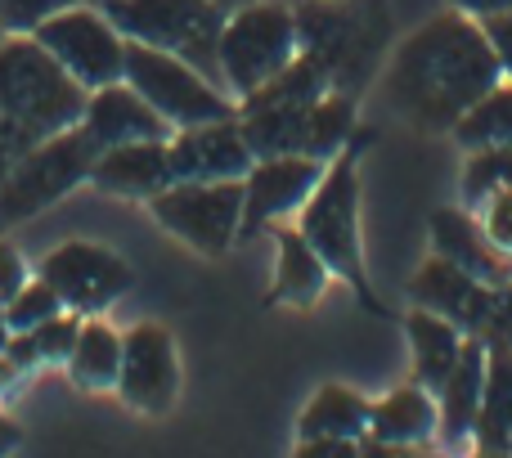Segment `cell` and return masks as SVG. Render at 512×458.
Here are the masks:
<instances>
[{"instance_id": "cell-35", "label": "cell", "mask_w": 512, "mask_h": 458, "mask_svg": "<svg viewBox=\"0 0 512 458\" xmlns=\"http://www.w3.org/2000/svg\"><path fill=\"white\" fill-rule=\"evenodd\" d=\"M27 279H32V270H27L23 252H18L14 243H5V238H0V306H5V301L14 297Z\"/></svg>"}, {"instance_id": "cell-12", "label": "cell", "mask_w": 512, "mask_h": 458, "mask_svg": "<svg viewBox=\"0 0 512 458\" xmlns=\"http://www.w3.org/2000/svg\"><path fill=\"white\" fill-rule=\"evenodd\" d=\"M45 283L63 297V306L77 310V315H99L113 301H122L131 292L135 274L113 247L104 243H86V238H68L54 252L41 256L36 265Z\"/></svg>"}, {"instance_id": "cell-7", "label": "cell", "mask_w": 512, "mask_h": 458, "mask_svg": "<svg viewBox=\"0 0 512 458\" xmlns=\"http://www.w3.org/2000/svg\"><path fill=\"white\" fill-rule=\"evenodd\" d=\"M297 14L274 0H248L234 14H225L216 63H221V86L234 95H252L265 81H274L297 59Z\"/></svg>"}, {"instance_id": "cell-28", "label": "cell", "mask_w": 512, "mask_h": 458, "mask_svg": "<svg viewBox=\"0 0 512 458\" xmlns=\"http://www.w3.org/2000/svg\"><path fill=\"white\" fill-rule=\"evenodd\" d=\"M463 149H486V144H512V86H490L468 113L454 122Z\"/></svg>"}, {"instance_id": "cell-1", "label": "cell", "mask_w": 512, "mask_h": 458, "mask_svg": "<svg viewBox=\"0 0 512 458\" xmlns=\"http://www.w3.org/2000/svg\"><path fill=\"white\" fill-rule=\"evenodd\" d=\"M499 54L486 27L468 14H436L396 50L387 95L423 131L454 126L490 86H499Z\"/></svg>"}, {"instance_id": "cell-36", "label": "cell", "mask_w": 512, "mask_h": 458, "mask_svg": "<svg viewBox=\"0 0 512 458\" xmlns=\"http://www.w3.org/2000/svg\"><path fill=\"white\" fill-rule=\"evenodd\" d=\"M481 27H486L490 45H495V54H499V68H504L508 77H512V9H504V14L481 18Z\"/></svg>"}, {"instance_id": "cell-3", "label": "cell", "mask_w": 512, "mask_h": 458, "mask_svg": "<svg viewBox=\"0 0 512 458\" xmlns=\"http://www.w3.org/2000/svg\"><path fill=\"white\" fill-rule=\"evenodd\" d=\"M360 149L364 140L342 149L333 167L319 176V185L301 203V234L319 252V261L328 265V274L351 283L355 297L364 301V310L387 315L382 301L373 297L369 279H364V256H360Z\"/></svg>"}, {"instance_id": "cell-16", "label": "cell", "mask_w": 512, "mask_h": 458, "mask_svg": "<svg viewBox=\"0 0 512 458\" xmlns=\"http://www.w3.org/2000/svg\"><path fill=\"white\" fill-rule=\"evenodd\" d=\"M81 131L99 144H135V140H171V122L126 81H108V86L90 90L86 95V113H81Z\"/></svg>"}, {"instance_id": "cell-13", "label": "cell", "mask_w": 512, "mask_h": 458, "mask_svg": "<svg viewBox=\"0 0 512 458\" xmlns=\"http://www.w3.org/2000/svg\"><path fill=\"white\" fill-rule=\"evenodd\" d=\"M117 396L140 414H167L180 391L176 342L162 324H135L122 333V369H117Z\"/></svg>"}, {"instance_id": "cell-5", "label": "cell", "mask_w": 512, "mask_h": 458, "mask_svg": "<svg viewBox=\"0 0 512 458\" xmlns=\"http://www.w3.org/2000/svg\"><path fill=\"white\" fill-rule=\"evenodd\" d=\"M99 158V144L81 126L54 131L36 140L0 180V229H14L32 216L50 212L54 203L90 180V167Z\"/></svg>"}, {"instance_id": "cell-34", "label": "cell", "mask_w": 512, "mask_h": 458, "mask_svg": "<svg viewBox=\"0 0 512 458\" xmlns=\"http://www.w3.org/2000/svg\"><path fill=\"white\" fill-rule=\"evenodd\" d=\"M41 140V135H32L27 126H18V122H9L5 113H0V180H5V171L14 167L18 158H23L32 144Z\"/></svg>"}, {"instance_id": "cell-15", "label": "cell", "mask_w": 512, "mask_h": 458, "mask_svg": "<svg viewBox=\"0 0 512 458\" xmlns=\"http://www.w3.org/2000/svg\"><path fill=\"white\" fill-rule=\"evenodd\" d=\"M167 158H171V176L176 180H243L256 162V153L243 140L239 113H234V117H216V122H203V126L171 131Z\"/></svg>"}, {"instance_id": "cell-24", "label": "cell", "mask_w": 512, "mask_h": 458, "mask_svg": "<svg viewBox=\"0 0 512 458\" xmlns=\"http://www.w3.org/2000/svg\"><path fill=\"white\" fill-rule=\"evenodd\" d=\"M405 328H409V342H414V369H418V378H423V387L441 391V382L450 378L454 360H459V351H463L459 324L423 306L405 319Z\"/></svg>"}, {"instance_id": "cell-17", "label": "cell", "mask_w": 512, "mask_h": 458, "mask_svg": "<svg viewBox=\"0 0 512 458\" xmlns=\"http://www.w3.org/2000/svg\"><path fill=\"white\" fill-rule=\"evenodd\" d=\"M409 292H414L418 306L436 310V315L454 319L459 328H472V333H486L490 310H495V292L481 279H472L463 265L445 261V256H432V261L418 270Z\"/></svg>"}, {"instance_id": "cell-39", "label": "cell", "mask_w": 512, "mask_h": 458, "mask_svg": "<svg viewBox=\"0 0 512 458\" xmlns=\"http://www.w3.org/2000/svg\"><path fill=\"white\" fill-rule=\"evenodd\" d=\"M18 445H23V432H18V423L0 414V454H14Z\"/></svg>"}, {"instance_id": "cell-26", "label": "cell", "mask_w": 512, "mask_h": 458, "mask_svg": "<svg viewBox=\"0 0 512 458\" xmlns=\"http://www.w3.org/2000/svg\"><path fill=\"white\" fill-rule=\"evenodd\" d=\"M373 405H364L351 387H324L310 409L301 414V441H315V436H342V441H355V436L369 432Z\"/></svg>"}, {"instance_id": "cell-40", "label": "cell", "mask_w": 512, "mask_h": 458, "mask_svg": "<svg viewBox=\"0 0 512 458\" xmlns=\"http://www.w3.org/2000/svg\"><path fill=\"white\" fill-rule=\"evenodd\" d=\"M9 333H14V328H9V319H5V306H0V351H5V342H9Z\"/></svg>"}, {"instance_id": "cell-43", "label": "cell", "mask_w": 512, "mask_h": 458, "mask_svg": "<svg viewBox=\"0 0 512 458\" xmlns=\"http://www.w3.org/2000/svg\"><path fill=\"white\" fill-rule=\"evenodd\" d=\"M0 41H5V27H0Z\"/></svg>"}, {"instance_id": "cell-21", "label": "cell", "mask_w": 512, "mask_h": 458, "mask_svg": "<svg viewBox=\"0 0 512 458\" xmlns=\"http://www.w3.org/2000/svg\"><path fill=\"white\" fill-rule=\"evenodd\" d=\"M274 238H279V274L270 288V306H315L328 283V265L319 261V252L306 243L301 229L279 225Z\"/></svg>"}, {"instance_id": "cell-11", "label": "cell", "mask_w": 512, "mask_h": 458, "mask_svg": "<svg viewBox=\"0 0 512 458\" xmlns=\"http://www.w3.org/2000/svg\"><path fill=\"white\" fill-rule=\"evenodd\" d=\"M36 41L72 72L86 90H99L108 81H122L126 68V36L99 5L72 0V5L54 9L45 23H36Z\"/></svg>"}, {"instance_id": "cell-25", "label": "cell", "mask_w": 512, "mask_h": 458, "mask_svg": "<svg viewBox=\"0 0 512 458\" xmlns=\"http://www.w3.org/2000/svg\"><path fill=\"white\" fill-rule=\"evenodd\" d=\"M436 427V405L427 396V387H400L391 391L382 405H373L369 432L382 445H418L427 441Z\"/></svg>"}, {"instance_id": "cell-22", "label": "cell", "mask_w": 512, "mask_h": 458, "mask_svg": "<svg viewBox=\"0 0 512 458\" xmlns=\"http://www.w3.org/2000/svg\"><path fill=\"white\" fill-rule=\"evenodd\" d=\"M472 436L486 454H504L512 441V342L486 346V387H481Z\"/></svg>"}, {"instance_id": "cell-20", "label": "cell", "mask_w": 512, "mask_h": 458, "mask_svg": "<svg viewBox=\"0 0 512 458\" xmlns=\"http://www.w3.org/2000/svg\"><path fill=\"white\" fill-rule=\"evenodd\" d=\"M481 387H486V342H463L459 360H454L450 378L441 382V432L450 445L472 436L481 409Z\"/></svg>"}, {"instance_id": "cell-8", "label": "cell", "mask_w": 512, "mask_h": 458, "mask_svg": "<svg viewBox=\"0 0 512 458\" xmlns=\"http://www.w3.org/2000/svg\"><path fill=\"white\" fill-rule=\"evenodd\" d=\"M122 81L135 86L162 117H167L171 131H180V126H203V122H216V117L239 113V108L230 104V95H225L212 77H203L194 63H185L171 50H158V45L126 41Z\"/></svg>"}, {"instance_id": "cell-42", "label": "cell", "mask_w": 512, "mask_h": 458, "mask_svg": "<svg viewBox=\"0 0 512 458\" xmlns=\"http://www.w3.org/2000/svg\"><path fill=\"white\" fill-rule=\"evenodd\" d=\"M86 5H99V9H104V5H108V0H86Z\"/></svg>"}, {"instance_id": "cell-19", "label": "cell", "mask_w": 512, "mask_h": 458, "mask_svg": "<svg viewBox=\"0 0 512 458\" xmlns=\"http://www.w3.org/2000/svg\"><path fill=\"white\" fill-rule=\"evenodd\" d=\"M432 238H436V256L463 265L472 279H481L486 288H508L512 283V265L504 261L495 243L481 234V225L463 212H436L432 216Z\"/></svg>"}, {"instance_id": "cell-23", "label": "cell", "mask_w": 512, "mask_h": 458, "mask_svg": "<svg viewBox=\"0 0 512 458\" xmlns=\"http://www.w3.org/2000/svg\"><path fill=\"white\" fill-rule=\"evenodd\" d=\"M122 369V333L99 315H81L77 342L68 355V378L81 391H113Z\"/></svg>"}, {"instance_id": "cell-44", "label": "cell", "mask_w": 512, "mask_h": 458, "mask_svg": "<svg viewBox=\"0 0 512 458\" xmlns=\"http://www.w3.org/2000/svg\"><path fill=\"white\" fill-rule=\"evenodd\" d=\"M508 450H512V441H508Z\"/></svg>"}, {"instance_id": "cell-41", "label": "cell", "mask_w": 512, "mask_h": 458, "mask_svg": "<svg viewBox=\"0 0 512 458\" xmlns=\"http://www.w3.org/2000/svg\"><path fill=\"white\" fill-rule=\"evenodd\" d=\"M221 9H239V5H248V0H216Z\"/></svg>"}, {"instance_id": "cell-6", "label": "cell", "mask_w": 512, "mask_h": 458, "mask_svg": "<svg viewBox=\"0 0 512 458\" xmlns=\"http://www.w3.org/2000/svg\"><path fill=\"white\" fill-rule=\"evenodd\" d=\"M104 14L113 18L126 41L180 54L185 63H194L203 77H212L221 86L216 45H221V27L230 9H221L216 0H108Z\"/></svg>"}, {"instance_id": "cell-37", "label": "cell", "mask_w": 512, "mask_h": 458, "mask_svg": "<svg viewBox=\"0 0 512 458\" xmlns=\"http://www.w3.org/2000/svg\"><path fill=\"white\" fill-rule=\"evenodd\" d=\"M0 355H5V360L18 369V378H23L27 369H36V364H41V351H36L32 333H9V342H5V351H0Z\"/></svg>"}, {"instance_id": "cell-4", "label": "cell", "mask_w": 512, "mask_h": 458, "mask_svg": "<svg viewBox=\"0 0 512 458\" xmlns=\"http://www.w3.org/2000/svg\"><path fill=\"white\" fill-rule=\"evenodd\" d=\"M292 14L301 54L319 63L333 90L355 95L387 41V0H301Z\"/></svg>"}, {"instance_id": "cell-27", "label": "cell", "mask_w": 512, "mask_h": 458, "mask_svg": "<svg viewBox=\"0 0 512 458\" xmlns=\"http://www.w3.org/2000/svg\"><path fill=\"white\" fill-rule=\"evenodd\" d=\"M351 135H355V95H346V90H324V95L315 99V108H310V117H306L301 153L328 162L346 149Z\"/></svg>"}, {"instance_id": "cell-32", "label": "cell", "mask_w": 512, "mask_h": 458, "mask_svg": "<svg viewBox=\"0 0 512 458\" xmlns=\"http://www.w3.org/2000/svg\"><path fill=\"white\" fill-rule=\"evenodd\" d=\"M63 5H72V0H0V27L5 32H36V23H45Z\"/></svg>"}, {"instance_id": "cell-31", "label": "cell", "mask_w": 512, "mask_h": 458, "mask_svg": "<svg viewBox=\"0 0 512 458\" xmlns=\"http://www.w3.org/2000/svg\"><path fill=\"white\" fill-rule=\"evenodd\" d=\"M77 328H81L77 310H59L54 319L27 328V333H32V342H36V351H41V364H68L72 342H77Z\"/></svg>"}, {"instance_id": "cell-10", "label": "cell", "mask_w": 512, "mask_h": 458, "mask_svg": "<svg viewBox=\"0 0 512 458\" xmlns=\"http://www.w3.org/2000/svg\"><path fill=\"white\" fill-rule=\"evenodd\" d=\"M149 212L194 252L221 256L243 225V180H171L149 198Z\"/></svg>"}, {"instance_id": "cell-33", "label": "cell", "mask_w": 512, "mask_h": 458, "mask_svg": "<svg viewBox=\"0 0 512 458\" xmlns=\"http://www.w3.org/2000/svg\"><path fill=\"white\" fill-rule=\"evenodd\" d=\"M486 238L499 252H512V189L486 198Z\"/></svg>"}, {"instance_id": "cell-18", "label": "cell", "mask_w": 512, "mask_h": 458, "mask_svg": "<svg viewBox=\"0 0 512 458\" xmlns=\"http://www.w3.org/2000/svg\"><path fill=\"white\" fill-rule=\"evenodd\" d=\"M171 158L167 140H135V144H113L99 149L95 167H90V185L104 189L113 198H144L149 203L158 189L171 185Z\"/></svg>"}, {"instance_id": "cell-9", "label": "cell", "mask_w": 512, "mask_h": 458, "mask_svg": "<svg viewBox=\"0 0 512 458\" xmlns=\"http://www.w3.org/2000/svg\"><path fill=\"white\" fill-rule=\"evenodd\" d=\"M328 90L324 72L315 59L297 54L274 81L261 90L243 95L239 104V126L243 140L256 158H274V153H301V135H306V117L315 99Z\"/></svg>"}, {"instance_id": "cell-29", "label": "cell", "mask_w": 512, "mask_h": 458, "mask_svg": "<svg viewBox=\"0 0 512 458\" xmlns=\"http://www.w3.org/2000/svg\"><path fill=\"white\" fill-rule=\"evenodd\" d=\"M512 189V144H486L472 149L468 171H463V198L468 203H486L490 194Z\"/></svg>"}, {"instance_id": "cell-30", "label": "cell", "mask_w": 512, "mask_h": 458, "mask_svg": "<svg viewBox=\"0 0 512 458\" xmlns=\"http://www.w3.org/2000/svg\"><path fill=\"white\" fill-rule=\"evenodd\" d=\"M59 310H68V306H63V297L41 279V274H32V279L5 301V319L14 333H27V328L45 324V319H54Z\"/></svg>"}, {"instance_id": "cell-38", "label": "cell", "mask_w": 512, "mask_h": 458, "mask_svg": "<svg viewBox=\"0 0 512 458\" xmlns=\"http://www.w3.org/2000/svg\"><path fill=\"white\" fill-rule=\"evenodd\" d=\"M454 5H459L463 14H472V18H490V14L512 9V0H454Z\"/></svg>"}, {"instance_id": "cell-2", "label": "cell", "mask_w": 512, "mask_h": 458, "mask_svg": "<svg viewBox=\"0 0 512 458\" xmlns=\"http://www.w3.org/2000/svg\"><path fill=\"white\" fill-rule=\"evenodd\" d=\"M90 90L36 41L32 32H5L0 41V113L32 135L68 131L86 113Z\"/></svg>"}, {"instance_id": "cell-14", "label": "cell", "mask_w": 512, "mask_h": 458, "mask_svg": "<svg viewBox=\"0 0 512 458\" xmlns=\"http://www.w3.org/2000/svg\"><path fill=\"white\" fill-rule=\"evenodd\" d=\"M324 176V162L306 158V153H274V158H256L243 176V225L239 238H256L265 225L279 216L301 212L310 189Z\"/></svg>"}]
</instances>
